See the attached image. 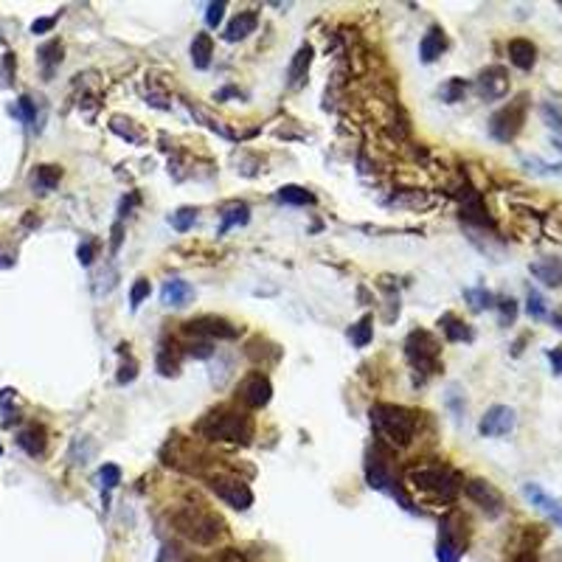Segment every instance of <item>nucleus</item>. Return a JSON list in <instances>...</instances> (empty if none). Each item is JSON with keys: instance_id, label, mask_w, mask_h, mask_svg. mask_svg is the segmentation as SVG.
<instances>
[{"instance_id": "nucleus-17", "label": "nucleus", "mask_w": 562, "mask_h": 562, "mask_svg": "<svg viewBox=\"0 0 562 562\" xmlns=\"http://www.w3.org/2000/svg\"><path fill=\"white\" fill-rule=\"evenodd\" d=\"M17 445H20L28 456H32V458H37V456H43L45 447H48V433H45L43 425H28V428H23V430L17 433Z\"/></svg>"}, {"instance_id": "nucleus-13", "label": "nucleus", "mask_w": 562, "mask_h": 562, "mask_svg": "<svg viewBox=\"0 0 562 562\" xmlns=\"http://www.w3.org/2000/svg\"><path fill=\"white\" fill-rule=\"evenodd\" d=\"M464 492L469 495V500H476V504H478L489 517H497L500 512H504V495H500L489 481L472 478V481L464 484Z\"/></svg>"}, {"instance_id": "nucleus-1", "label": "nucleus", "mask_w": 562, "mask_h": 562, "mask_svg": "<svg viewBox=\"0 0 562 562\" xmlns=\"http://www.w3.org/2000/svg\"><path fill=\"white\" fill-rule=\"evenodd\" d=\"M197 433L211 441H231V445H250L256 425L248 413L233 408H217L197 422Z\"/></svg>"}, {"instance_id": "nucleus-47", "label": "nucleus", "mask_w": 562, "mask_h": 562, "mask_svg": "<svg viewBox=\"0 0 562 562\" xmlns=\"http://www.w3.org/2000/svg\"><path fill=\"white\" fill-rule=\"evenodd\" d=\"M515 562H535V557H531V554H523V557H517Z\"/></svg>"}, {"instance_id": "nucleus-23", "label": "nucleus", "mask_w": 562, "mask_h": 562, "mask_svg": "<svg viewBox=\"0 0 562 562\" xmlns=\"http://www.w3.org/2000/svg\"><path fill=\"white\" fill-rule=\"evenodd\" d=\"M37 62H40V71L45 79L54 76V71L59 68V62H62V43L59 40H51L45 43L40 51H37Z\"/></svg>"}, {"instance_id": "nucleus-24", "label": "nucleus", "mask_w": 562, "mask_h": 562, "mask_svg": "<svg viewBox=\"0 0 562 562\" xmlns=\"http://www.w3.org/2000/svg\"><path fill=\"white\" fill-rule=\"evenodd\" d=\"M211 56H214V40L209 34H194V40H191V65L197 71H205L211 65Z\"/></svg>"}, {"instance_id": "nucleus-42", "label": "nucleus", "mask_w": 562, "mask_h": 562, "mask_svg": "<svg viewBox=\"0 0 562 562\" xmlns=\"http://www.w3.org/2000/svg\"><path fill=\"white\" fill-rule=\"evenodd\" d=\"M135 377H138V366H135V360L124 363V366H121V371H118V382H121V386H127V382H132Z\"/></svg>"}, {"instance_id": "nucleus-46", "label": "nucleus", "mask_w": 562, "mask_h": 562, "mask_svg": "<svg viewBox=\"0 0 562 562\" xmlns=\"http://www.w3.org/2000/svg\"><path fill=\"white\" fill-rule=\"evenodd\" d=\"M118 248H121V222L113 225V253H118Z\"/></svg>"}, {"instance_id": "nucleus-5", "label": "nucleus", "mask_w": 562, "mask_h": 562, "mask_svg": "<svg viewBox=\"0 0 562 562\" xmlns=\"http://www.w3.org/2000/svg\"><path fill=\"white\" fill-rule=\"evenodd\" d=\"M438 340L428 332V329H413L408 338H405V358L408 363L422 371V374H436L438 371Z\"/></svg>"}, {"instance_id": "nucleus-43", "label": "nucleus", "mask_w": 562, "mask_h": 562, "mask_svg": "<svg viewBox=\"0 0 562 562\" xmlns=\"http://www.w3.org/2000/svg\"><path fill=\"white\" fill-rule=\"evenodd\" d=\"M189 354H191V358L205 360V358H211V354H214V349H211V343H189Z\"/></svg>"}, {"instance_id": "nucleus-36", "label": "nucleus", "mask_w": 562, "mask_h": 562, "mask_svg": "<svg viewBox=\"0 0 562 562\" xmlns=\"http://www.w3.org/2000/svg\"><path fill=\"white\" fill-rule=\"evenodd\" d=\"M495 307L500 309V323H504V327L515 323V318H517V301L515 298H497Z\"/></svg>"}, {"instance_id": "nucleus-34", "label": "nucleus", "mask_w": 562, "mask_h": 562, "mask_svg": "<svg viewBox=\"0 0 562 562\" xmlns=\"http://www.w3.org/2000/svg\"><path fill=\"white\" fill-rule=\"evenodd\" d=\"M99 481H102V487L110 492V489H115L118 484H121V467L118 464H104L102 469H99Z\"/></svg>"}, {"instance_id": "nucleus-16", "label": "nucleus", "mask_w": 562, "mask_h": 562, "mask_svg": "<svg viewBox=\"0 0 562 562\" xmlns=\"http://www.w3.org/2000/svg\"><path fill=\"white\" fill-rule=\"evenodd\" d=\"M256 25H259V14L253 12V9H248V12H239L236 14L228 25H225V40L228 43H239V40H245V37H250L253 32H256Z\"/></svg>"}, {"instance_id": "nucleus-32", "label": "nucleus", "mask_w": 562, "mask_h": 562, "mask_svg": "<svg viewBox=\"0 0 562 562\" xmlns=\"http://www.w3.org/2000/svg\"><path fill=\"white\" fill-rule=\"evenodd\" d=\"M526 312L531 320H543L548 315V307H546V298L537 292V290H528V298H526Z\"/></svg>"}, {"instance_id": "nucleus-18", "label": "nucleus", "mask_w": 562, "mask_h": 562, "mask_svg": "<svg viewBox=\"0 0 562 562\" xmlns=\"http://www.w3.org/2000/svg\"><path fill=\"white\" fill-rule=\"evenodd\" d=\"M447 51V37H445V32H441L438 25H430L428 28V34L422 37V43H419V56H422V62L425 65H430V62H436V59L441 56Z\"/></svg>"}, {"instance_id": "nucleus-22", "label": "nucleus", "mask_w": 562, "mask_h": 562, "mask_svg": "<svg viewBox=\"0 0 562 562\" xmlns=\"http://www.w3.org/2000/svg\"><path fill=\"white\" fill-rule=\"evenodd\" d=\"M59 180H62V169H59V166H48V163H43V166H37V169L32 172V189H34L37 194H48V191H54Z\"/></svg>"}, {"instance_id": "nucleus-27", "label": "nucleus", "mask_w": 562, "mask_h": 562, "mask_svg": "<svg viewBox=\"0 0 562 562\" xmlns=\"http://www.w3.org/2000/svg\"><path fill=\"white\" fill-rule=\"evenodd\" d=\"M374 318L371 315H363L358 323H351V329H349V340H351V346H358V349H366L368 343H371V338H374Z\"/></svg>"}, {"instance_id": "nucleus-12", "label": "nucleus", "mask_w": 562, "mask_h": 562, "mask_svg": "<svg viewBox=\"0 0 562 562\" xmlns=\"http://www.w3.org/2000/svg\"><path fill=\"white\" fill-rule=\"evenodd\" d=\"M476 91L481 99L487 102H497V99H504L509 93V73L506 68H500V65H489L478 73L476 79Z\"/></svg>"}, {"instance_id": "nucleus-6", "label": "nucleus", "mask_w": 562, "mask_h": 562, "mask_svg": "<svg viewBox=\"0 0 562 562\" xmlns=\"http://www.w3.org/2000/svg\"><path fill=\"white\" fill-rule=\"evenodd\" d=\"M523 121H526V99L520 96L517 102H509L489 118V135L500 143H509L523 130Z\"/></svg>"}, {"instance_id": "nucleus-39", "label": "nucleus", "mask_w": 562, "mask_h": 562, "mask_svg": "<svg viewBox=\"0 0 562 562\" xmlns=\"http://www.w3.org/2000/svg\"><path fill=\"white\" fill-rule=\"evenodd\" d=\"M17 113H20V118L25 124H37V110H34L32 96H20L17 99Z\"/></svg>"}, {"instance_id": "nucleus-21", "label": "nucleus", "mask_w": 562, "mask_h": 562, "mask_svg": "<svg viewBox=\"0 0 562 562\" xmlns=\"http://www.w3.org/2000/svg\"><path fill=\"white\" fill-rule=\"evenodd\" d=\"M438 327H441V332H445V338H447L450 343H469L472 338H476L467 323H464L461 318H456L453 312L441 315V318H438Z\"/></svg>"}, {"instance_id": "nucleus-2", "label": "nucleus", "mask_w": 562, "mask_h": 562, "mask_svg": "<svg viewBox=\"0 0 562 562\" xmlns=\"http://www.w3.org/2000/svg\"><path fill=\"white\" fill-rule=\"evenodd\" d=\"M371 425L374 430L388 441L391 447H408L413 436H417V413L402 408V405H391V402H377L371 405Z\"/></svg>"}, {"instance_id": "nucleus-44", "label": "nucleus", "mask_w": 562, "mask_h": 562, "mask_svg": "<svg viewBox=\"0 0 562 562\" xmlns=\"http://www.w3.org/2000/svg\"><path fill=\"white\" fill-rule=\"evenodd\" d=\"M54 23H56V17H40V20L32 23V32L34 34H45V32H51V28H54Z\"/></svg>"}, {"instance_id": "nucleus-29", "label": "nucleus", "mask_w": 562, "mask_h": 562, "mask_svg": "<svg viewBox=\"0 0 562 562\" xmlns=\"http://www.w3.org/2000/svg\"><path fill=\"white\" fill-rule=\"evenodd\" d=\"M464 298L467 304L476 309V312H484V309H492L495 307V295L484 287H472V290H464Z\"/></svg>"}, {"instance_id": "nucleus-38", "label": "nucleus", "mask_w": 562, "mask_h": 562, "mask_svg": "<svg viewBox=\"0 0 562 562\" xmlns=\"http://www.w3.org/2000/svg\"><path fill=\"white\" fill-rule=\"evenodd\" d=\"M158 371H161L163 377H177V371H180V363H177L174 358H169L166 349H161V351H158Z\"/></svg>"}, {"instance_id": "nucleus-49", "label": "nucleus", "mask_w": 562, "mask_h": 562, "mask_svg": "<svg viewBox=\"0 0 562 562\" xmlns=\"http://www.w3.org/2000/svg\"><path fill=\"white\" fill-rule=\"evenodd\" d=\"M0 456H3V447H0Z\"/></svg>"}, {"instance_id": "nucleus-14", "label": "nucleus", "mask_w": 562, "mask_h": 562, "mask_svg": "<svg viewBox=\"0 0 562 562\" xmlns=\"http://www.w3.org/2000/svg\"><path fill=\"white\" fill-rule=\"evenodd\" d=\"M194 298V287L183 279H166L163 287H161V304L163 307H172V309H183L189 307Z\"/></svg>"}, {"instance_id": "nucleus-11", "label": "nucleus", "mask_w": 562, "mask_h": 562, "mask_svg": "<svg viewBox=\"0 0 562 562\" xmlns=\"http://www.w3.org/2000/svg\"><path fill=\"white\" fill-rule=\"evenodd\" d=\"M517 425V413L509 408V405H492L484 417H481V436H489V438H497V436H509Z\"/></svg>"}, {"instance_id": "nucleus-40", "label": "nucleus", "mask_w": 562, "mask_h": 562, "mask_svg": "<svg viewBox=\"0 0 562 562\" xmlns=\"http://www.w3.org/2000/svg\"><path fill=\"white\" fill-rule=\"evenodd\" d=\"M225 3L220 0V3H209V9H205V23H209V28H217L220 23H222V17H225Z\"/></svg>"}, {"instance_id": "nucleus-26", "label": "nucleus", "mask_w": 562, "mask_h": 562, "mask_svg": "<svg viewBox=\"0 0 562 562\" xmlns=\"http://www.w3.org/2000/svg\"><path fill=\"white\" fill-rule=\"evenodd\" d=\"M250 220V209L245 202H231V205H225L222 209V225H220V233H225V231H231V228H236V225H245Z\"/></svg>"}, {"instance_id": "nucleus-37", "label": "nucleus", "mask_w": 562, "mask_h": 562, "mask_svg": "<svg viewBox=\"0 0 562 562\" xmlns=\"http://www.w3.org/2000/svg\"><path fill=\"white\" fill-rule=\"evenodd\" d=\"M543 118H546V124L557 132V143H562V115H559V110L551 107V104H543Z\"/></svg>"}, {"instance_id": "nucleus-30", "label": "nucleus", "mask_w": 562, "mask_h": 562, "mask_svg": "<svg viewBox=\"0 0 562 562\" xmlns=\"http://www.w3.org/2000/svg\"><path fill=\"white\" fill-rule=\"evenodd\" d=\"M197 222V209H189V205H183V209H177L169 214V225L177 231V233H186L191 231Z\"/></svg>"}, {"instance_id": "nucleus-10", "label": "nucleus", "mask_w": 562, "mask_h": 562, "mask_svg": "<svg viewBox=\"0 0 562 562\" xmlns=\"http://www.w3.org/2000/svg\"><path fill=\"white\" fill-rule=\"evenodd\" d=\"M236 397H239L248 408H264V405L270 402V397H273V386H270L268 374L250 371V374L239 382V388H236Z\"/></svg>"}, {"instance_id": "nucleus-4", "label": "nucleus", "mask_w": 562, "mask_h": 562, "mask_svg": "<svg viewBox=\"0 0 562 562\" xmlns=\"http://www.w3.org/2000/svg\"><path fill=\"white\" fill-rule=\"evenodd\" d=\"M177 531H183L186 537L194 543H214L222 535V520L214 517L211 512H205L202 506H186L174 515Z\"/></svg>"}, {"instance_id": "nucleus-45", "label": "nucleus", "mask_w": 562, "mask_h": 562, "mask_svg": "<svg viewBox=\"0 0 562 562\" xmlns=\"http://www.w3.org/2000/svg\"><path fill=\"white\" fill-rule=\"evenodd\" d=\"M548 360H551L554 374H562V346H557V349L548 351Z\"/></svg>"}, {"instance_id": "nucleus-15", "label": "nucleus", "mask_w": 562, "mask_h": 562, "mask_svg": "<svg viewBox=\"0 0 562 562\" xmlns=\"http://www.w3.org/2000/svg\"><path fill=\"white\" fill-rule=\"evenodd\" d=\"M531 276H535L537 281H543L546 287H559L562 284V259L557 256H546V259H537L528 264Z\"/></svg>"}, {"instance_id": "nucleus-41", "label": "nucleus", "mask_w": 562, "mask_h": 562, "mask_svg": "<svg viewBox=\"0 0 562 562\" xmlns=\"http://www.w3.org/2000/svg\"><path fill=\"white\" fill-rule=\"evenodd\" d=\"M76 256H79V264H82V268H91V264H93V256H96V245H93L91 239L82 242L79 250H76Z\"/></svg>"}, {"instance_id": "nucleus-9", "label": "nucleus", "mask_w": 562, "mask_h": 562, "mask_svg": "<svg viewBox=\"0 0 562 562\" xmlns=\"http://www.w3.org/2000/svg\"><path fill=\"white\" fill-rule=\"evenodd\" d=\"M183 329L189 335H197V338H217V340H236L239 338V327H233L231 320H225L220 315H200V318L189 320Z\"/></svg>"}, {"instance_id": "nucleus-31", "label": "nucleus", "mask_w": 562, "mask_h": 562, "mask_svg": "<svg viewBox=\"0 0 562 562\" xmlns=\"http://www.w3.org/2000/svg\"><path fill=\"white\" fill-rule=\"evenodd\" d=\"M467 82L464 79H447L445 84L438 87V96H441V102H447V104H456V102H461L464 99V93H467Z\"/></svg>"}, {"instance_id": "nucleus-19", "label": "nucleus", "mask_w": 562, "mask_h": 562, "mask_svg": "<svg viewBox=\"0 0 562 562\" xmlns=\"http://www.w3.org/2000/svg\"><path fill=\"white\" fill-rule=\"evenodd\" d=\"M309 65H312V45H301L298 51H295L290 68H287V84L292 87V91L304 84V79L309 73Z\"/></svg>"}, {"instance_id": "nucleus-28", "label": "nucleus", "mask_w": 562, "mask_h": 562, "mask_svg": "<svg viewBox=\"0 0 562 562\" xmlns=\"http://www.w3.org/2000/svg\"><path fill=\"white\" fill-rule=\"evenodd\" d=\"M279 200L281 202H287V205H312L315 202V194L312 191H307L304 186H281L279 189Z\"/></svg>"}, {"instance_id": "nucleus-25", "label": "nucleus", "mask_w": 562, "mask_h": 562, "mask_svg": "<svg viewBox=\"0 0 562 562\" xmlns=\"http://www.w3.org/2000/svg\"><path fill=\"white\" fill-rule=\"evenodd\" d=\"M523 495H526L535 506H540L543 512H551V515H557V517L562 515V512H559V500H554L551 495H546V489H543L540 484H526V487H523Z\"/></svg>"}, {"instance_id": "nucleus-8", "label": "nucleus", "mask_w": 562, "mask_h": 562, "mask_svg": "<svg viewBox=\"0 0 562 562\" xmlns=\"http://www.w3.org/2000/svg\"><path fill=\"white\" fill-rule=\"evenodd\" d=\"M209 487H211V492H214L220 500H225L231 509L245 512V509L253 506V492H250V487H248L242 478L222 476V472H220V476H214V478L209 481Z\"/></svg>"}, {"instance_id": "nucleus-7", "label": "nucleus", "mask_w": 562, "mask_h": 562, "mask_svg": "<svg viewBox=\"0 0 562 562\" xmlns=\"http://www.w3.org/2000/svg\"><path fill=\"white\" fill-rule=\"evenodd\" d=\"M464 535V520L461 515H450L441 520L438 528V543H436V559L438 562H458L464 548H467V537Z\"/></svg>"}, {"instance_id": "nucleus-3", "label": "nucleus", "mask_w": 562, "mask_h": 562, "mask_svg": "<svg viewBox=\"0 0 562 562\" xmlns=\"http://www.w3.org/2000/svg\"><path fill=\"white\" fill-rule=\"evenodd\" d=\"M410 484L428 495H433V497H441V500H453L464 489L461 476L447 467H425V469L410 472Z\"/></svg>"}, {"instance_id": "nucleus-20", "label": "nucleus", "mask_w": 562, "mask_h": 562, "mask_svg": "<svg viewBox=\"0 0 562 562\" xmlns=\"http://www.w3.org/2000/svg\"><path fill=\"white\" fill-rule=\"evenodd\" d=\"M509 59H512V65H517L520 71H531L537 62V45L531 43V40H512L509 43Z\"/></svg>"}, {"instance_id": "nucleus-35", "label": "nucleus", "mask_w": 562, "mask_h": 562, "mask_svg": "<svg viewBox=\"0 0 562 562\" xmlns=\"http://www.w3.org/2000/svg\"><path fill=\"white\" fill-rule=\"evenodd\" d=\"M150 292H152V284L146 281V279H138V281L132 284V290H130V309L135 312V309L143 304V298H150Z\"/></svg>"}, {"instance_id": "nucleus-48", "label": "nucleus", "mask_w": 562, "mask_h": 562, "mask_svg": "<svg viewBox=\"0 0 562 562\" xmlns=\"http://www.w3.org/2000/svg\"><path fill=\"white\" fill-rule=\"evenodd\" d=\"M554 323H557V329L562 332V315H557V318H554Z\"/></svg>"}, {"instance_id": "nucleus-33", "label": "nucleus", "mask_w": 562, "mask_h": 562, "mask_svg": "<svg viewBox=\"0 0 562 562\" xmlns=\"http://www.w3.org/2000/svg\"><path fill=\"white\" fill-rule=\"evenodd\" d=\"M110 130L118 132L121 138H127V141H132V143L141 141V132L132 130V121H130V118H124V115H113V118H110Z\"/></svg>"}]
</instances>
